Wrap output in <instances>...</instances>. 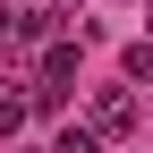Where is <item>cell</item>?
I'll list each match as a JSON object with an SVG mask.
<instances>
[{"mask_svg": "<svg viewBox=\"0 0 153 153\" xmlns=\"http://www.w3.org/2000/svg\"><path fill=\"white\" fill-rule=\"evenodd\" d=\"M85 119H94V136H128V128H136V94H128V85H102Z\"/></svg>", "mask_w": 153, "mask_h": 153, "instance_id": "obj_1", "label": "cell"}, {"mask_svg": "<svg viewBox=\"0 0 153 153\" xmlns=\"http://www.w3.org/2000/svg\"><path fill=\"white\" fill-rule=\"evenodd\" d=\"M68 76H76V43H51L43 51V85H68Z\"/></svg>", "mask_w": 153, "mask_h": 153, "instance_id": "obj_2", "label": "cell"}, {"mask_svg": "<svg viewBox=\"0 0 153 153\" xmlns=\"http://www.w3.org/2000/svg\"><path fill=\"white\" fill-rule=\"evenodd\" d=\"M128 76H136V85H153V34H145V43H128Z\"/></svg>", "mask_w": 153, "mask_h": 153, "instance_id": "obj_3", "label": "cell"}, {"mask_svg": "<svg viewBox=\"0 0 153 153\" xmlns=\"http://www.w3.org/2000/svg\"><path fill=\"white\" fill-rule=\"evenodd\" d=\"M51 153H102V136H94V128H60V145Z\"/></svg>", "mask_w": 153, "mask_h": 153, "instance_id": "obj_4", "label": "cell"}, {"mask_svg": "<svg viewBox=\"0 0 153 153\" xmlns=\"http://www.w3.org/2000/svg\"><path fill=\"white\" fill-rule=\"evenodd\" d=\"M17 128H26V102H17V94H0V136H17Z\"/></svg>", "mask_w": 153, "mask_h": 153, "instance_id": "obj_5", "label": "cell"}]
</instances>
